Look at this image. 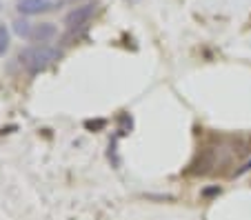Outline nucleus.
<instances>
[{
	"label": "nucleus",
	"mask_w": 251,
	"mask_h": 220,
	"mask_svg": "<svg viewBox=\"0 0 251 220\" xmlns=\"http://www.w3.org/2000/svg\"><path fill=\"white\" fill-rule=\"evenodd\" d=\"M18 60L23 62L29 73H38V72H43L47 65H51V62L56 60V51L49 49L47 45H36V47L23 49Z\"/></svg>",
	"instance_id": "f257e3e1"
},
{
	"label": "nucleus",
	"mask_w": 251,
	"mask_h": 220,
	"mask_svg": "<svg viewBox=\"0 0 251 220\" xmlns=\"http://www.w3.org/2000/svg\"><path fill=\"white\" fill-rule=\"evenodd\" d=\"M7 49H9V31L7 27H0V56H5Z\"/></svg>",
	"instance_id": "423d86ee"
},
{
	"label": "nucleus",
	"mask_w": 251,
	"mask_h": 220,
	"mask_svg": "<svg viewBox=\"0 0 251 220\" xmlns=\"http://www.w3.org/2000/svg\"><path fill=\"white\" fill-rule=\"evenodd\" d=\"M14 31L20 36V38H31L33 27H31V23H27L25 18H18V20L14 23Z\"/></svg>",
	"instance_id": "39448f33"
},
{
	"label": "nucleus",
	"mask_w": 251,
	"mask_h": 220,
	"mask_svg": "<svg viewBox=\"0 0 251 220\" xmlns=\"http://www.w3.org/2000/svg\"><path fill=\"white\" fill-rule=\"evenodd\" d=\"M51 7L49 0H20L18 2V11L23 16H36V14H43Z\"/></svg>",
	"instance_id": "20e7f679"
},
{
	"label": "nucleus",
	"mask_w": 251,
	"mask_h": 220,
	"mask_svg": "<svg viewBox=\"0 0 251 220\" xmlns=\"http://www.w3.org/2000/svg\"><path fill=\"white\" fill-rule=\"evenodd\" d=\"M56 34H58L56 24H51V23H43V24H36V27H33V31H31V40H33V43H38V45H45V43H49V40L56 38Z\"/></svg>",
	"instance_id": "7ed1b4c3"
},
{
	"label": "nucleus",
	"mask_w": 251,
	"mask_h": 220,
	"mask_svg": "<svg viewBox=\"0 0 251 220\" xmlns=\"http://www.w3.org/2000/svg\"><path fill=\"white\" fill-rule=\"evenodd\" d=\"M94 11H96V7H94V5L76 7L74 11H69V14L65 16V24H67L69 29H74V27H82V24L89 23V18L94 16Z\"/></svg>",
	"instance_id": "f03ea898"
},
{
	"label": "nucleus",
	"mask_w": 251,
	"mask_h": 220,
	"mask_svg": "<svg viewBox=\"0 0 251 220\" xmlns=\"http://www.w3.org/2000/svg\"><path fill=\"white\" fill-rule=\"evenodd\" d=\"M247 171H251V160H247L240 169H236V171H233V176H242V173H247Z\"/></svg>",
	"instance_id": "0eeeda50"
}]
</instances>
